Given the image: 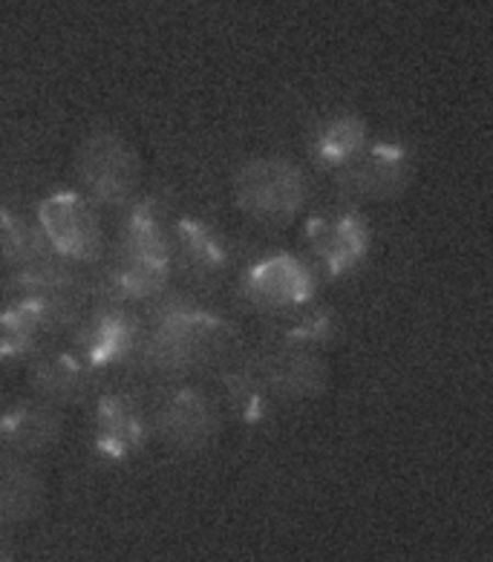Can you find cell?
<instances>
[{
    "instance_id": "obj_1",
    "label": "cell",
    "mask_w": 493,
    "mask_h": 562,
    "mask_svg": "<svg viewBox=\"0 0 493 562\" xmlns=\"http://www.w3.org/2000/svg\"><path fill=\"white\" fill-rule=\"evenodd\" d=\"M81 177L87 188L104 202H119L133 191L139 179V162L119 136L101 133L81 150Z\"/></svg>"
},
{
    "instance_id": "obj_2",
    "label": "cell",
    "mask_w": 493,
    "mask_h": 562,
    "mask_svg": "<svg viewBox=\"0 0 493 562\" xmlns=\"http://www.w3.org/2000/svg\"><path fill=\"white\" fill-rule=\"evenodd\" d=\"M303 200L301 173L285 162H257L239 177V202L251 214L283 220Z\"/></svg>"
},
{
    "instance_id": "obj_3",
    "label": "cell",
    "mask_w": 493,
    "mask_h": 562,
    "mask_svg": "<svg viewBox=\"0 0 493 562\" xmlns=\"http://www.w3.org/2000/svg\"><path fill=\"white\" fill-rule=\"evenodd\" d=\"M44 232L58 255L70 260H90L101 248V225L81 196L61 193L44 209Z\"/></svg>"
},
{
    "instance_id": "obj_4",
    "label": "cell",
    "mask_w": 493,
    "mask_h": 562,
    "mask_svg": "<svg viewBox=\"0 0 493 562\" xmlns=\"http://www.w3.org/2000/svg\"><path fill=\"white\" fill-rule=\"evenodd\" d=\"M214 422L216 418L211 404L197 393L173 395L163 416H159L165 439L173 441L177 447H188V450L209 445L216 430Z\"/></svg>"
},
{
    "instance_id": "obj_5",
    "label": "cell",
    "mask_w": 493,
    "mask_h": 562,
    "mask_svg": "<svg viewBox=\"0 0 493 562\" xmlns=\"http://www.w3.org/2000/svg\"><path fill=\"white\" fill-rule=\"evenodd\" d=\"M44 505V482L26 464L0 456V522H24Z\"/></svg>"
},
{
    "instance_id": "obj_6",
    "label": "cell",
    "mask_w": 493,
    "mask_h": 562,
    "mask_svg": "<svg viewBox=\"0 0 493 562\" xmlns=\"http://www.w3.org/2000/svg\"><path fill=\"white\" fill-rule=\"evenodd\" d=\"M306 283V271L289 257H280V260H271L257 269L251 289H255L260 301L271 303V306H285V303L301 301L303 294L309 292Z\"/></svg>"
},
{
    "instance_id": "obj_7",
    "label": "cell",
    "mask_w": 493,
    "mask_h": 562,
    "mask_svg": "<svg viewBox=\"0 0 493 562\" xmlns=\"http://www.w3.org/2000/svg\"><path fill=\"white\" fill-rule=\"evenodd\" d=\"M3 439H7V447L35 453V450L49 447L58 439V418L49 416V413H41V409H26L21 416L7 418Z\"/></svg>"
},
{
    "instance_id": "obj_8",
    "label": "cell",
    "mask_w": 493,
    "mask_h": 562,
    "mask_svg": "<svg viewBox=\"0 0 493 562\" xmlns=\"http://www.w3.org/2000/svg\"><path fill=\"white\" fill-rule=\"evenodd\" d=\"M271 378H274V384H278L283 393L306 395L321 384L324 370H321V363H317L315 358H306V355H303V358H298V355H285V358H280V361L271 367Z\"/></svg>"
},
{
    "instance_id": "obj_9",
    "label": "cell",
    "mask_w": 493,
    "mask_h": 562,
    "mask_svg": "<svg viewBox=\"0 0 493 562\" xmlns=\"http://www.w3.org/2000/svg\"><path fill=\"white\" fill-rule=\"evenodd\" d=\"M0 562H15V551H12V542L3 533V528H0Z\"/></svg>"
}]
</instances>
